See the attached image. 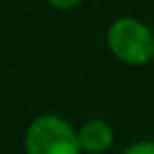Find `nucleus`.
Masks as SVG:
<instances>
[{
    "label": "nucleus",
    "mask_w": 154,
    "mask_h": 154,
    "mask_svg": "<svg viewBox=\"0 0 154 154\" xmlns=\"http://www.w3.org/2000/svg\"><path fill=\"white\" fill-rule=\"evenodd\" d=\"M26 154H80L78 131L57 114L34 118L26 131Z\"/></svg>",
    "instance_id": "obj_1"
},
{
    "label": "nucleus",
    "mask_w": 154,
    "mask_h": 154,
    "mask_svg": "<svg viewBox=\"0 0 154 154\" xmlns=\"http://www.w3.org/2000/svg\"><path fill=\"white\" fill-rule=\"evenodd\" d=\"M108 47L122 63L143 66L154 57V34L137 19L120 17L108 28Z\"/></svg>",
    "instance_id": "obj_2"
},
{
    "label": "nucleus",
    "mask_w": 154,
    "mask_h": 154,
    "mask_svg": "<svg viewBox=\"0 0 154 154\" xmlns=\"http://www.w3.org/2000/svg\"><path fill=\"white\" fill-rule=\"evenodd\" d=\"M80 150L85 154H103L114 141V129L106 120H87L78 129Z\"/></svg>",
    "instance_id": "obj_3"
},
{
    "label": "nucleus",
    "mask_w": 154,
    "mask_h": 154,
    "mask_svg": "<svg viewBox=\"0 0 154 154\" xmlns=\"http://www.w3.org/2000/svg\"><path fill=\"white\" fill-rule=\"evenodd\" d=\"M122 154H154V141H137L129 146Z\"/></svg>",
    "instance_id": "obj_4"
},
{
    "label": "nucleus",
    "mask_w": 154,
    "mask_h": 154,
    "mask_svg": "<svg viewBox=\"0 0 154 154\" xmlns=\"http://www.w3.org/2000/svg\"><path fill=\"white\" fill-rule=\"evenodd\" d=\"M47 2H49L51 7H55V9L66 11V9H74L76 5H80V2H82V0H47Z\"/></svg>",
    "instance_id": "obj_5"
}]
</instances>
